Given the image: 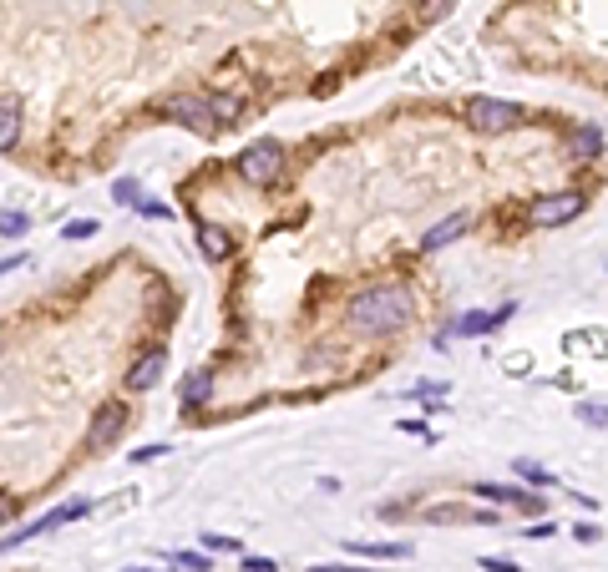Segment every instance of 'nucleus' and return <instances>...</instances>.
Listing matches in <instances>:
<instances>
[{"instance_id": "nucleus-24", "label": "nucleus", "mask_w": 608, "mask_h": 572, "mask_svg": "<svg viewBox=\"0 0 608 572\" xmlns=\"http://www.w3.org/2000/svg\"><path fill=\"white\" fill-rule=\"evenodd\" d=\"M92 233H97V223H71L66 228V238H92Z\"/></svg>"}, {"instance_id": "nucleus-27", "label": "nucleus", "mask_w": 608, "mask_h": 572, "mask_svg": "<svg viewBox=\"0 0 608 572\" xmlns=\"http://www.w3.org/2000/svg\"><path fill=\"white\" fill-rule=\"evenodd\" d=\"M310 572H365V567H310Z\"/></svg>"}, {"instance_id": "nucleus-2", "label": "nucleus", "mask_w": 608, "mask_h": 572, "mask_svg": "<svg viewBox=\"0 0 608 572\" xmlns=\"http://www.w3.org/2000/svg\"><path fill=\"white\" fill-rule=\"evenodd\" d=\"M234 168H239V178H244L249 188H274L279 173H284V147H279V142H254V147L239 152Z\"/></svg>"}, {"instance_id": "nucleus-10", "label": "nucleus", "mask_w": 608, "mask_h": 572, "mask_svg": "<svg viewBox=\"0 0 608 572\" xmlns=\"http://www.w3.org/2000/svg\"><path fill=\"white\" fill-rule=\"evenodd\" d=\"M467 223H472L467 213H451V218H441L436 228H426V238H421V249H446L451 238H462V233H467Z\"/></svg>"}, {"instance_id": "nucleus-6", "label": "nucleus", "mask_w": 608, "mask_h": 572, "mask_svg": "<svg viewBox=\"0 0 608 572\" xmlns=\"http://www.w3.org/2000/svg\"><path fill=\"white\" fill-rule=\"evenodd\" d=\"M163 112H168L173 122H188L193 132H218L213 117H208V102H203V97H168Z\"/></svg>"}, {"instance_id": "nucleus-21", "label": "nucleus", "mask_w": 608, "mask_h": 572, "mask_svg": "<svg viewBox=\"0 0 608 572\" xmlns=\"http://www.w3.org/2000/svg\"><path fill=\"white\" fill-rule=\"evenodd\" d=\"M158 456H168V446H142V451H132V461H158Z\"/></svg>"}, {"instance_id": "nucleus-1", "label": "nucleus", "mask_w": 608, "mask_h": 572, "mask_svg": "<svg viewBox=\"0 0 608 572\" xmlns=\"http://www.w3.org/2000/svg\"><path fill=\"white\" fill-rule=\"evenodd\" d=\"M350 324L365 335H391V330H406V319H411V294L401 284H375L365 294L350 299Z\"/></svg>"}, {"instance_id": "nucleus-13", "label": "nucleus", "mask_w": 608, "mask_h": 572, "mask_svg": "<svg viewBox=\"0 0 608 572\" xmlns=\"http://www.w3.org/2000/svg\"><path fill=\"white\" fill-rule=\"evenodd\" d=\"M568 147H573V157H603V127H573V137H568Z\"/></svg>"}, {"instance_id": "nucleus-22", "label": "nucleus", "mask_w": 608, "mask_h": 572, "mask_svg": "<svg viewBox=\"0 0 608 572\" xmlns=\"http://www.w3.org/2000/svg\"><path fill=\"white\" fill-rule=\"evenodd\" d=\"M112 193H117V203H132V198H137V183H127V178H122Z\"/></svg>"}, {"instance_id": "nucleus-26", "label": "nucleus", "mask_w": 608, "mask_h": 572, "mask_svg": "<svg viewBox=\"0 0 608 572\" xmlns=\"http://www.w3.org/2000/svg\"><path fill=\"white\" fill-rule=\"evenodd\" d=\"M11 512H16V497H0V522H6Z\"/></svg>"}, {"instance_id": "nucleus-20", "label": "nucleus", "mask_w": 608, "mask_h": 572, "mask_svg": "<svg viewBox=\"0 0 608 572\" xmlns=\"http://www.w3.org/2000/svg\"><path fill=\"white\" fill-rule=\"evenodd\" d=\"M244 572H279L269 557H244Z\"/></svg>"}, {"instance_id": "nucleus-5", "label": "nucleus", "mask_w": 608, "mask_h": 572, "mask_svg": "<svg viewBox=\"0 0 608 572\" xmlns=\"http://www.w3.org/2000/svg\"><path fill=\"white\" fill-rule=\"evenodd\" d=\"M122 431H127V405H122V400H107L102 411H97V421H92V431H87V446L102 451V446H112Z\"/></svg>"}, {"instance_id": "nucleus-11", "label": "nucleus", "mask_w": 608, "mask_h": 572, "mask_svg": "<svg viewBox=\"0 0 608 572\" xmlns=\"http://www.w3.org/2000/svg\"><path fill=\"white\" fill-rule=\"evenodd\" d=\"M213 395V370H188V380H183V411H198V405Z\"/></svg>"}, {"instance_id": "nucleus-25", "label": "nucleus", "mask_w": 608, "mask_h": 572, "mask_svg": "<svg viewBox=\"0 0 608 572\" xmlns=\"http://www.w3.org/2000/svg\"><path fill=\"white\" fill-rule=\"evenodd\" d=\"M588 426H603V411H598V405H583V411H578Z\"/></svg>"}, {"instance_id": "nucleus-14", "label": "nucleus", "mask_w": 608, "mask_h": 572, "mask_svg": "<svg viewBox=\"0 0 608 572\" xmlns=\"http://www.w3.org/2000/svg\"><path fill=\"white\" fill-rule=\"evenodd\" d=\"M350 552H360V557H386V562L411 557V547H406V542H355Z\"/></svg>"}, {"instance_id": "nucleus-9", "label": "nucleus", "mask_w": 608, "mask_h": 572, "mask_svg": "<svg viewBox=\"0 0 608 572\" xmlns=\"http://www.w3.org/2000/svg\"><path fill=\"white\" fill-rule=\"evenodd\" d=\"M198 249H203V259H228V254H234V238H228L218 223H198Z\"/></svg>"}, {"instance_id": "nucleus-4", "label": "nucleus", "mask_w": 608, "mask_h": 572, "mask_svg": "<svg viewBox=\"0 0 608 572\" xmlns=\"http://www.w3.org/2000/svg\"><path fill=\"white\" fill-rule=\"evenodd\" d=\"M522 122V107L517 102H497V97H472L467 102V127H477V132H507V127H517Z\"/></svg>"}, {"instance_id": "nucleus-7", "label": "nucleus", "mask_w": 608, "mask_h": 572, "mask_svg": "<svg viewBox=\"0 0 608 572\" xmlns=\"http://www.w3.org/2000/svg\"><path fill=\"white\" fill-rule=\"evenodd\" d=\"M163 370H168V355H163V350H147V355L127 370V390H152V385L163 380Z\"/></svg>"}, {"instance_id": "nucleus-28", "label": "nucleus", "mask_w": 608, "mask_h": 572, "mask_svg": "<svg viewBox=\"0 0 608 572\" xmlns=\"http://www.w3.org/2000/svg\"><path fill=\"white\" fill-rule=\"evenodd\" d=\"M127 572H147V567H127Z\"/></svg>"}, {"instance_id": "nucleus-16", "label": "nucleus", "mask_w": 608, "mask_h": 572, "mask_svg": "<svg viewBox=\"0 0 608 572\" xmlns=\"http://www.w3.org/2000/svg\"><path fill=\"white\" fill-rule=\"evenodd\" d=\"M26 228H31L26 213H0V233H6V238H16V233H26Z\"/></svg>"}, {"instance_id": "nucleus-17", "label": "nucleus", "mask_w": 608, "mask_h": 572, "mask_svg": "<svg viewBox=\"0 0 608 572\" xmlns=\"http://www.w3.org/2000/svg\"><path fill=\"white\" fill-rule=\"evenodd\" d=\"M137 213H147V218H173L168 203H137Z\"/></svg>"}, {"instance_id": "nucleus-19", "label": "nucleus", "mask_w": 608, "mask_h": 572, "mask_svg": "<svg viewBox=\"0 0 608 572\" xmlns=\"http://www.w3.org/2000/svg\"><path fill=\"white\" fill-rule=\"evenodd\" d=\"M482 567L487 572H517V562H507V557H482Z\"/></svg>"}, {"instance_id": "nucleus-23", "label": "nucleus", "mask_w": 608, "mask_h": 572, "mask_svg": "<svg viewBox=\"0 0 608 572\" xmlns=\"http://www.w3.org/2000/svg\"><path fill=\"white\" fill-rule=\"evenodd\" d=\"M573 537H578V542H598L603 532H598V527H588V522H578V527H573Z\"/></svg>"}, {"instance_id": "nucleus-12", "label": "nucleus", "mask_w": 608, "mask_h": 572, "mask_svg": "<svg viewBox=\"0 0 608 572\" xmlns=\"http://www.w3.org/2000/svg\"><path fill=\"white\" fill-rule=\"evenodd\" d=\"M21 142V102L0 97V152H11Z\"/></svg>"}, {"instance_id": "nucleus-3", "label": "nucleus", "mask_w": 608, "mask_h": 572, "mask_svg": "<svg viewBox=\"0 0 608 572\" xmlns=\"http://www.w3.org/2000/svg\"><path fill=\"white\" fill-rule=\"evenodd\" d=\"M583 208H588L583 193H548V198H538V203L527 208V223H532V228H563V223H573Z\"/></svg>"}, {"instance_id": "nucleus-18", "label": "nucleus", "mask_w": 608, "mask_h": 572, "mask_svg": "<svg viewBox=\"0 0 608 572\" xmlns=\"http://www.w3.org/2000/svg\"><path fill=\"white\" fill-rule=\"evenodd\" d=\"M183 567H188V572H208V557H203V552H183Z\"/></svg>"}, {"instance_id": "nucleus-8", "label": "nucleus", "mask_w": 608, "mask_h": 572, "mask_svg": "<svg viewBox=\"0 0 608 572\" xmlns=\"http://www.w3.org/2000/svg\"><path fill=\"white\" fill-rule=\"evenodd\" d=\"M512 319V304L507 309H472L456 319V335H492V324H507Z\"/></svg>"}, {"instance_id": "nucleus-15", "label": "nucleus", "mask_w": 608, "mask_h": 572, "mask_svg": "<svg viewBox=\"0 0 608 572\" xmlns=\"http://www.w3.org/2000/svg\"><path fill=\"white\" fill-rule=\"evenodd\" d=\"M239 112H244V107H239V97H213V102H208V117H213V127H218V122H234Z\"/></svg>"}]
</instances>
